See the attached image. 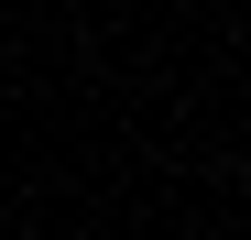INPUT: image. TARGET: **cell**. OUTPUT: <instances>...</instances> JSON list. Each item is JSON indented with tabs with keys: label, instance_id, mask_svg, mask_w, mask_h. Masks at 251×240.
Segmentation results:
<instances>
[{
	"label": "cell",
	"instance_id": "obj_1",
	"mask_svg": "<svg viewBox=\"0 0 251 240\" xmlns=\"http://www.w3.org/2000/svg\"><path fill=\"white\" fill-rule=\"evenodd\" d=\"M240 175H251V153H240Z\"/></svg>",
	"mask_w": 251,
	"mask_h": 240
}]
</instances>
